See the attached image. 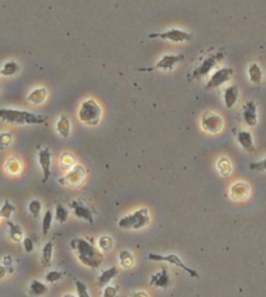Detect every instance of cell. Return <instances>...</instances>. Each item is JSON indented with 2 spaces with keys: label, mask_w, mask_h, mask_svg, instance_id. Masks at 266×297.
<instances>
[{
  "label": "cell",
  "mask_w": 266,
  "mask_h": 297,
  "mask_svg": "<svg viewBox=\"0 0 266 297\" xmlns=\"http://www.w3.org/2000/svg\"><path fill=\"white\" fill-rule=\"evenodd\" d=\"M183 60H184V55L168 54V55H165V56H162L161 59H159V60L157 61V64H155V65L153 66V68H150V69L171 70V69H174L175 65H177V64L180 63V61H183Z\"/></svg>",
  "instance_id": "cell-12"
},
{
  "label": "cell",
  "mask_w": 266,
  "mask_h": 297,
  "mask_svg": "<svg viewBox=\"0 0 266 297\" xmlns=\"http://www.w3.org/2000/svg\"><path fill=\"white\" fill-rule=\"evenodd\" d=\"M52 254H54V244L50 241V243H46V245L42 249V263L44 267H48L51 265Z\"/></svg>",
  "instance_id": "cell-28"
},
{
  "label": "cell",
  "mask_w": 266,
  "mask_h": 297,
  "mask_svg": "<svg viewBox=\"0 0 266 297\" xmlns=\"http://www.w3.org/2000/svg\"><path fill=\"white\" fill-rule=\"evenodd\" d=\"M148 259L154 261V262H167L170 263V265L176 266V267L181 269L183 271L187 272V274H189V276H192V278H200L198 272H197L196 270H192L190 267H188L185 263H183V261H181V259L179 258V256H176V254H166L165 256V254L149 253L148 254Z\"/></svg>",
  "instance_id": "cell-7"
},
{
  "label": "cell",
  "mask_w": 266,
  "mask_h": 297,
  "mask_svg": "<svg viewBox=\"0 0 266 297\" xmlns=\"http://www.w3.org/2000/svg\"><path fill=\"white\" fill-rule=\"evenodd\" d=\"M119 262H120L121 267H124V269H129V267L133 266V263H135L133 254L130 253L129 250H121L120 253H119Z\"/></svg>",
  "instance_id": "cell-29"
},
{
  "label": "cell",
  "mask_w": 266,
  "mask_h": 297,
  "mask_svg": "<svg viewBox=\"0 0 266 297\" xmlns=\"http://www.w3.org/2000/svg\"><path fill=\"white\" fill-rule=\"evenodd\" d=\"M21 170H22V165H21V162H20V159L11 158L7 161L6 163L7 174L12 175V176H16V175H19L20 172H21Z\"/></svg>",
  "instance_id": "cell-27"
},
{
  "label": "cell",
  "mask_w": 266,
  "mask_h": 297,
  "mask_svg": "<svg viewBox=\"0 0 266 297\" xmlns=\"http://www.w3.org/2000/svg\"><path fill=\"white\" fill-rule=\"evenodd\" d=\"M13 136L10 132H2L0 133V150H6L12 145Z\"/></svg>",
  "instance_id": "cell-35"
},
{
  "label": "cell",
  "mask_w": 266,
  "mask_h": 297,
  "mask_svg": "<svg viewBox=\"0 0 266 297\" xmlns=\"http://www.w3.org/2000/svg\"><path fill=\"white\" fill-rule=\"evenodd\" d=\"M112 245H114V241H112V239L110 236H102L98 240V247L102 252L110 250L112 248Z\"/></svg>",
  "instance_id": "cell-36"
},
{
  "label": "cell",
  "mask_w": 266,
  "mask_h": 297,
  "mask_svg": "<svg viewBox=\"0 0 266 297\" xmlns=\"http://www.w3.org/2000/svg\"><path fill=\"white\" fill-rule=\"evenodd\" d=\"M70 205H71V209L73 210V214H75V216H76V218L83 219V220L88 221L89 225H93V223H94V218H93L92 210L89 209L88 206H86L83 201L73 199Z\"/></svg>",
  "instance_id": "cell-11"
},
{
  "label": "cell",
  "mask_w": 266,
  "mask_h": 297,
  "mask_svg": "<svg viewBox=\"0 0 266 297\" xmlns=\"http://www.w3.org/2000/svg\"><path fill=\"white\" fill-rule=\"evenodd\" d=\"M56 130L63 138H68L71 134V121L65 115H61L56 121Z\"/></svg>",
  "instance_id": "cell-23"
},
{
  "label": "cell",
  "mask_w": 266,
  "mask_h": 297,
  "mask_svg": "<svg viewBox=\"0 0 266 297\" xmlns=\"http://www.w3.org/2000/svg\"><path fill=\"white\" fill-rule=\"evenodd\" d=\"M20 72V64L15 60H8L0 69V75L4 77H12Z\"/></svg>",
  "instance_id": "cell-24"
},
{
  "label": "cell",
  "mask_w": 266,
  "mask_h": 297,
  "mask_svg": "<svg viewBox=\"0 0 266 297\" xmlns=\"http://www.w3.org/2000/svg\"><path fill=\"white\" fill-rule=\"evenodd\" d=\"M52 220H54V212L51 210H46L43 215V219H42V234L46 236V235L50 232L51 226H52Z\"/></svg>",
  "instance_id": "cell-30"
},
{
  "label": "cell",
  "mask_w": 266,
  "mask_h": 297,
  "mask_svg": "<svg viewBox=\"0 0 266 297\" xmlns=\"http://www.w3.org/2000/svg\"><path fill=\"white\" fill-rule=\"evenodd\" d=\"M38 162H39V166H41V168H42V174H43V179H42V181H43V183H46V181H47L51 176V152H50V148H47V147L39 148Z\"/></svg>",
  "instance_id": "cell-13"
},
{
  "label": "cell",
  "mask_w": 266,
  "mask_h": 297,
  "mask_svg": "<svg viewBox=\"0 0 266 297\" xmlns=\"http://www.w3.org/2000/svg\"><path fill=\"white\" fill-rule=\"evenodd\" d=\"M223 57H225V54H223L222 51H217L214 54L205 57V59L201 61V64L192 72V77L196 80H200L203 79V77L208 76V75H209L210 72H213L214 68L223 60Z\"/></svg>",
  "instance_id": "cell-5"
},
{
  "label": "cell",
  "mask_w": 266,
  "mask_h": 297,
  "mask_svg": "<svg viewBox=\"0 0 266 297\" xmlns=\"http://www.w3.org/2000/svg\"><path fill=\"white\" fill-rule=\"evenodd\" d=\"M248 77H249V81L253 84V85H261L263 77L261 66L257 63L250 64V65L248 66Z\"/></svg>",
  "instance_id": "cell-22"
},
{
  "label": "cell",
  "mask_w": 266,
  "mask_h": 297,
  "mask_svg": "<svg viewBox=\"0 0 266 297\" xmlns=\"http://www.w3.org/2000/svg\"><path fill=\"white\" fill-rule=\"evenodd\" d=\"M0 120L13 125H38L46 123V117L16 108H0Z\"/></svg>",
  "instance_id": "cell-2"
},
{
  "label": "cell",
  "mask_w": 266,
  "mask_h": 297,
  "mask_svg": "<svg viewBox=\"0 0 266 297\" xmlns=\"http://www.w3.org/2000/svg\"><path fill=\"white\" fill-rule=\"evenodd\" d=\"M150 39H162V41H168L172 43H184L189 42L192 39V34L189 32L181 30V29H168L162 33H150L148 35Z\"/></svg>",
  "instance_id": "cell-6"
},
{
  "label": "cell",
  "mask_w": 266,
  "mask_h": 297,
  "mask_svg": "<svg viewBox=\"0 0 266 297\" xmlns=\"http://www.w3.org/2000/svg\"><path fill=\"white\" fill-rule=\"evenodd\" d=\"M236 141H238L239 145L241 146L243 150L248 153L254 152V141L252 133L248 132V130H239L236 133Z\"/></svg>",
  "instance_id": "cell-18"
},
{
  "label": "cell",
  "mask_w": 266,
  "mask_h": 297,
  "mask_svg": "<svg viewBox=\"0 0 266 297\" xmlns=\"http://www.w3.org/2000/svg\"><path fill=\"white\" fill-rule=\"evenodd\" d=\"M117 274H119V269L116 266H112V267H108L105 271H102L101 275L98 276V280H97V284L99 287H106V285L110 283L114 278H116Z\"/></svg>",
  "instance_id": "cell-21"
},
{
  "label": "cell",
  "mask_w": 266,
  "mask_h": 297,
  "mask_svg": "<svg viewBox=\"0 0 266 297\" xmlns=\"http://www.w3.org/2000/svg\"><path fill=\"white\" fill-rule=\"evenodd\" d=\"M28 210L33 218H38L42 211V202L39 199H32L28 205Z\"/></svg>",
  "instance_id": "cell-34"
},
{
  "label": "cell",
  "mask_w": 266,
  "mask_h": 297,
  "mask_svg": "<svg viewBox=\"0 0 266 297\" xmlns=\"http://www.w3.org/2000/svg\"><path fill=\"white\" fill-rule=\"evenodd\" d=\"M85 168H84L83 166L76 165L72 170H70L66 172L65 176L59 179V183H60L61 185H64V187H80V185L84 183V180H85Z\"/></svg>",
  "instance_id": "cell-10"
},
{
  "label": "cell",
  "mask_w": 266,
  "mask_h": 297,
  "mask_svg": "<svg viewBox=\"0 0 266 297\" xmlns=\"http://www.w3.org/2000/svg\"><path fill=\"white\" fill-rule=\"evenodd\" d=\"M217 170L219 171V174L222 176H230L232 172V163L231 161L226 157H222L217 162Z\"/></svg>",
  "instance_id": "cell-26"
},
{
  "label": "cell",
  "mask_w": 266,
  "mask_h": 297,
  "mask_svg": "<svg viewBox=\"0 0 266 297\" xmlns=\"http://www.w3.org/2000/svg\"><path fill=\"white\" fill-rule=\"evenodd\" d=\"M60 165H61V167H63V170L70 171V170H72L75 166H76V159H75V157H73L72 154H70V153H65V154L61 155Z\"/></svg>",
  "instance_id": "cell-33"
},
{
  "label": "cell",
  "mask_w": 266,
  "mask_h": 297,
  "mask_svg": "<svg viewBox=\"0 0 266 297\" xmlns=\"http://www.w3.org/2000/svg\"><path fill=\"white\" fill-rule=\"evenodd\" d=\"M15 210H16L15 205H13V203H11L8 199H6L3 203V206L0 207V218L6 219V220H10L11 216H12V214L15 212Z\"/></svg>",
  "instance_id": "cell-31"
},
{
  "label": "cell",
  "mask_w": 266,
  "mask_h": 297,
  "mask_svg": "<svg viewBox=\"0 0 266 297\" xmlns=\"http://www.w3.org/2000/svg\"><path fill=\"white\" fill-rule=\"evenodd\" d=\"M22 244H24V249H25L26 253H32L33 250H34V243H33L32 239L25 237V239L22 240Z\"/></svg>",
  "instance_id": "cell-41"
},
{
  "label": "cell",
  "mask_w": 266,
  "mask_h": 297,
  "mask_svg": "<svg viewBox=\"0 0 266 297\" xmlns=\"http://www.w3.org/2000/svg\"><path fill=\"white\" fill-rule=\"evenodd\" d=\"M0 89H2V88H0Z\"/></svg>",
  "instance_id": "cell-46"
},
{
  "label": "cell",
  "mask_w": 266,
  "mask_h": 297,
  "mask_svg": "<svg viewBox=\"0 0 266 297\" xmlns=\"http://www.w3.org/2000/svg\"><path fill=\"white\" fill-rule=\"evenodd\" d=\"M241 116H243L244 123L247 124L248 127L256 125L257 121H258V116H257V105L253 101H248L244 103Z\"/></svg>",
  "instance_id": "cell-14"
},
{
  "label": "cell",
  "mask_w": 266,
  "mask_h": 297,
  "mask_svg": "<svg viewBox=\"0 0 266 297\" xmlns=\"http://www.w3.org/2000/svg\"><path fill=\"white\" fill-rule=\"evenodd\" d=\"M132 297H149V294L146 293L145 291H137L132 293Z\"/></svg>",
  "instance_id": "cell-42"
},
{
  "label": "cell",
  "mask_w": 266,
  "mask_h": 297,
  "mask_svg": "<svg viewBox=\"0 0 266 297\" xmlns=\"http://www.w3.org/2000/svg\"><path fill=\"white\" fill-rule=\"evenodd\" d=\"M0 76H2V75H0Z\"/></svg>",
  "instance_id": "cell-45"
},
{
  "label": "cell",
  "mask_w": 266,
  "mask_h": 297,
  "mask_svg": "<svg viewBox=\"0 0 266 297\" xmlns=\"http://www.w3.org/2000/svg\"><path fill=\"white\" fill-rule=\"evenodd\" d=\"M7 275V269L4 265H0V279H3Z\"/></svg>",
  "instance_id": "cell-43"
},
{
  "label": "cell",
  "mask_w": 266,
  "mask_h": 297,
  "mask_svg": "<svg viewBox=\"0 0 266 297\" xmlns=\"http://www.w3.org/2000/svg\"><path fill=\"white\" fill-rule=\"evenodd\" d=\"M63 297H77V296H75V294H72V293H66V294H64Z\"/></svg>",
  "instance_id": "cell-44"
},
{
  "label": "cell",
  "mask_w": 266,
  "mask_h": 297,
  "mask_svg": "<svg viewBox=\"0 0 266 297\" xmlns=\"http://www.w3.org/2000/svg\"><path fill=\"white\" fill-rule=\"evenodd\" d=\"M249 168L252 171H256V172H265L266 171V157L265 158L261 159V161L250 163Z\"/></svg>",
  "instance_id": "cell-39"
},
{
  "label": "cell",
  "mask_w": 266,
  "mask_h": 297,
  "mask_svg": "<svg viewBox=\"0 0 266 297\" xmlns=\"http://www.w3.org/2000/svg\"><path fill=\"white\" fill-rule=\"evenodd\" d=\"M7 226H8V231H10V237L11 240L15 241V243H20L21 240H24V234H22V228L19 225L13 223L11 220H7Z\"/></svg>",
  "instance_id": "cell-25"
},
{
  "label": "cell",
  "mask_w": 266,
  "mask_h": 297,
  "mask_svg": "<svg viewBox=\"0 0 266 297\" xmlns=\"http://www.w3.org/2000/svg\"><path fill=\"white\" fill-rule=\"evenodd\" d=\"M225 121L221 115L216 112H206L201 117V128L210 134H218L223 129Z\"/></svg>",
  "instance_id": "cell-9"
},
{
  "label": "cell",
  "mask_w": 266,
  "mask_h": 297,
  "mask_svg": "<svg viewBox=\"0 0 266 297\" xmlns=\"http://www.w3.org/2000/svg\"><path fill=\"white\" fill-rule=\"evenodd\" d=\"M150 221V214L149 210L146 207H141V209L136 210V211L130 212V214L125 215L121 219H119L117 226L121 230H129V231H139L143 230L146 226L149 225Z\"/></svg>",
  "instance_id": "cell-3"
},
{
  "label": "cell",
  "mask_w": 266,
  "mask_h": 297,
  "mask_svg": "<svg viewBox=\"0 0 266 297\" xmlns=\"http://www.w3.org/2000/svg\"><path fill=\"white\" fill-rule=\"evenodd\" d=\"M0 219H2V218H0Z\"/></svg>",
  "instance_id": "cell-47"
},
{
  "label": "cell",
  "mask_w": 266,
  "mask_h": 297,
  "mask_svg": "<svg viewBox=\"0 0 266 297\" xmlns=\"http://www.w3.org/2000/svg\"><path fill=\"white\" fill-rule=\"evenodd\" d=\"M68 215H70L68 210H66L63 205L57 203L56 207H55V212H54L55 220L59 221V223H65L66 219H68Z\"/></svg>",
  "instance_id": "cell-32"
},
{
  "label": "cell",
  "mask_w": 266,
  "mask_h": 297,
  "mask_svg": "<svg viewBox=\"0 0 266 297\" xmlns=\"http://www.w3.org/2000/svg\"><path fill=\"white\" fill-rule=\"evenodd\" d=\"M79 119L85 125L95 127L98 125L102 117V107L95 99H86L79 108Z\"/></svg>",
  "instance_id": "cell-4"
},
{
  "label": "cell",
  "mask_w": 266,
  "mask_h": 297,
  "mask_svg": "<svg viewBox=\"0 0 266 297\" xmlns=\"http://www.w3.org/2000/svg\"><path fill=\"white\" fill-rule=\"evenodd\" d=\"M71 248H72L77 254V258L83 265L90 269H98L102 265L103 261V254L98 248L89 243L86 239L79 237V239H73L71 241Z\"/></svg>",
  "instance_id": "cell-1"
},
{
  "label": "cell",
  "mask_w": 266,
  "mask_h": 297,
  "mask_svg": "<svg viewBox=\"0 0 266 297\" xmlns=\"http://www.w3.org/2000/svg\"><path fill=\"white\" fill-rule=\"evenodd\" d=\"M250 194L249 184L244 181H236L230 187V197L235 201H244L247 199Z\"/></svg>",
  "instance_id": "cell-15"
},
{
  "label": "cell",
  "mask_w": 266,
  "mask_h": 297,
  "mask_svg": "<svg viewBox=\"0 0 266 297\" xmlns=\"http://www.w3.org/2000/svg\"><path fill=\"white\" fill-rule=\"evenodd\" d=\"M117 296V287L116 285H107L103 289V296L102 297H116Z\"/></svg>",
  "instance_id": "cell-40"
},
{
  "label": "cell",
  "mask_w": 266,
  "mask_h": 297,
  "mask_svg": "<svg viewBox=\"0 0 266 297\" xmlns=\"http://www.w3.org/2000/svg\"><path fill=\"white\" fill-rule=\"evenodd\" d=\"M75 285H76V292H77V297H90L88 291V287L84 281L81 280H75Z\"/></svg>",
  "instance_id": "cell-37"
},
{
  "label": "cell",
  "mask_w": 266,
  "mask_h": 297,
  "mask_svg": "<svg viewBox=\"0 0 266 297\" xmlns=\"http://www.w3.org/2000/svg\"><path fill=\"white\" fill-rule=\"evenodd\" d=\"M234 76V69L230 66H221L218 69L213 70L210 75L208 83H206L205 89L206 90H212V89L221 88L222 85H225Z\"/></svg>",
  "instance_id": "cell-8"
},
{
  "label": "cell",
  "mask_w": 266,
  "mask_h": 297,
  "mask_svg": "<svg viewBox=\"0 0 266 297\" xmlns=\"http://www.w3.org/2000/svg\"><path fill=\"white\" fill-rule=\"evenodd\" d=\"M50 292L48 287L44 283H42L41 280H34L30 281V284H29V294L33 297H39V296H44V294H47Z\"/></svg>",
  "instance_id": "cell-20"
},
{
  "label": "cell",
  "mask_w": 266,
  "mask_h": 297,
  "mask_svg": "<svg viewBox=\"0 0 266 297\" xmlns=\"http://www.w3.org/2000/svg\"><path fill=\"white\" fill-rule=\"evenodd\" d=\"M170 276H168V271L166 267H162L159 271H157L155 274H153L150 276V285L157 288H161V289H167L170 287Z\"/></svg>",
  "instance_id": "cell-16"
},
{
  "label": "cell",
  "mask_w": 266,
  "mask_h": 297,
  "mask_svg": "<svg viewBox=\"0 0 266 297\" xmlns=\"http://www.w3.org/2000/svg\"><path fill=\"white\" fill-rule=\"evenodd\" d=\"M47 98V90L44 88H35L28 95V102H30L32 105H42Z\"/></svg>",
  "instance_id": "cell-19"
},
{
  "label": "cell",
  "mask_w": 266,
  "mask_h": 297,
  "mask_svg": "<svg viewBox=\"0 0 266 297\" xmlns=\"http://www.w3.org/2000/svg\"><path fill=\"white\" fill-rule=\"evenodd\" d=\"M44 278H46V281H48V283H56V281H59L63 278V272L57 271V270H51V271L46 274Z\"/></svg>",
  "instance_id": "cell-38"
},
{
  "label": "cell",
  "mask_w": 266,
  "mask_h": 297,
  "mask_svg": "<svg viewBox=\"0 0 266 297\" xmlns=\"http://www.w3.org/2000/svg\"><path fill=\"white\" fill-rule=\"evenodd\" d=\"M239 99V88L236 85H230L223 90V103L226 108L231 110L235 107Z\"/></svg>",
  "instance_id": "cell-17"
}]
</instances>
